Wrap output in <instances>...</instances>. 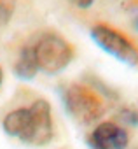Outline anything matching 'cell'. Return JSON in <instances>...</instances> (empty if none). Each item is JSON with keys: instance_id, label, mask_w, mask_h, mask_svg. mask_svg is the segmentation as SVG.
<instances>
[{"instance_id": "1", "label": "cell", "mask_w": 138, "mask_h": 149, "mask_svg": "<svg viewBox=\"0 0 138 149\" xmlns=\"http://www.w3.org/2000/svg\"><path fill=\"white\" fill-rule=\"evenodd\" d=\"M2 128L7 135L28 144V146H46L54 135L52 112L47 100L39 98L30 107H19L6 114Z\"/></svg>"}, {"instance_id": "2", "label": "cell", "mask_w": 138, "mask_h": 149, "mask_svg": "<svg viewBox=\"0 0 138 149\" xmlns=\"http://www.w3.org/2000/svg\"><path fill=\"white\" fill-rule=\"evenodd\" d=\"M63 104L66 112L81 125L100 123L107 112V104L103 97L91 86L74 83L63 90Z\"/></svg>"}, {"instance_id": "3", "label": "cell", "mask_w": 138, "mask_h": 149, "mask_svg": "<svg viewBox=\"0 0 138 149\" xmlns=\"http://www.w3.org/2000/svg\"><path fill=\"white\" fill-rule=\"evenodd\" d=\"M32 47L39 70H44L46 74H58L74 60V46L54 32L40 35Z\"/></svg>"}, {"instance_id": "4", "label": "cell", "mask_w": 138, "mask_h": 149, "mask_svg": "<svg viewBox=\"0 0 138 149\" xmlns=\"http://www.w3.org/2000/svg\"><path fill=\"white\" fill-rule=\"evenodd\" d=\"M91 37L100 49H103L121 63H126L129 67L138 65V44L119 28L107 23H96L91 28Z\"/></svg>"}, {"instance_id": "5", "label": "cell", "mask_w": 138, "mask_h": 149, "mask_svg": "<svg viewBox=\"0 0 138 149\" xmlns=\"http://www.w3.org/2000/svg\"><path fill=\"white\" fill-rule=\"evenodd\" d=\"M88 144L91 149H126L129 133L117 121H100L91 130Z\"/></svg>"}, {"instance_id": "6", "label": "cell", "mask_w": 138, "mask_h": 149, "mask_svg": "<svg viewBox=\"0 0 138 149\" xmlns=\"http://www.w3.org/2000/svg\"><path fill=\"white\" fill-rule=\"evenodd\" d=\"M39 72V65H37V60H35V54H33V47L32 46H25L14 63V74L19 77V79H25V81H30L35 77V74Z\"/></svg>"}, {"instance_id": "7", "label": "cell", "mask_w": 138, "mask_h": 149, "mask_svg": "<svg viewBox=\"0 0 138 149\" xmlns=\"http://www.w3.org/2000/svg\"><path fill=\"white\" fill-rule=\"evenodd\" d=\"M16 2L18 0H0V26L9 23L16 11Z\"/></svg>"}, {"instance_id": "8", "label": "cell", "mask_w": 138, "mask_h": 149, "mask_svg": "<svg viewBox=\"0 0 138 149\" xmlns=\"http://www.w3.org/2000/svg\"><path fill=\"white\" fill-rule=\"evenodd\" d=\"M119 118L122 123L129 125V126H138V111L136 109H122L119 112Z\"/></svg>"}, {"instance_id": "9", "label": "cell", "mask_w": 138, "mask_h": 149, "mask_svg": "<svg viewBox=\"0 0 138 149\" xmlns=\"http://www.w3.org/2000/svg\"><path fill=\"white\" fill-rule=\"evenodd\" d=\"M68 2H72L74 6H77V7H81V9H88V7L93 6L95 0H68Z\"/></svg>"}, {"instance_id": "10", "label": "cell", "mask_w": 138, "mask_h": 149, "mask_svg": "<svg viewBox=\"0 0 138 149\" xmlns=\"http://www.w3.org/2000/svg\"><path fill=\"white\" fill-rule=\"evenodd\" d=\"M2 81H4V72H2V68H0V86H2Z\"/></svg>"}, {"instance_id": "11", "label": "cell", "mask_w": 138, "mask_h": 149, "mask_svg": "<svg viewBox=\"0 0 138 149\" xmlns=\"http://www.w3.org/2000/svg\"><path fill=\"white\" fill-rule=\"evenodd\" d=\"M135 25H136V28H138V18H136V19H135Z\"/></svg>"}]
</instances>
